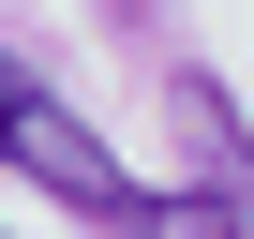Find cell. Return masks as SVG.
Here are the masks:
<instances>
[{
	"mask_svg": "<svg viewBox=\"0 0 254 239\" xmlns=\"http://www.w3.org/2000/svg\"><path fill=\"white\" fill-rule=\"evenodd\" d=\"M0 165H15V179H45V194H60L75 224H105V239H165V194L120 165V150L90 135L45 75H15V60H0Z\"/></svg>",
	"mask_w": 254,
	"mask_h": 239,
	"instance_id": "6da1fadb",
	"label": "cell"
},
{
	"mask_svg": "<svg viewBox=\"0 0 254 239\" xmlns=\"http://www.w3.org/2000/svg\"><path fill=\"white\" fill-rule=\"evenodd\" d=\"M165 105H180V165L209 179V194H194V224H209V239H254V135H239L224 75H180Z\"/></svg>",
	"mask_w": 254,
	"mask_h": 239,
	"instance_id": "7a4b0ae2",
	"label": "cell"
}]
</instances>
